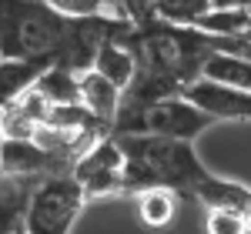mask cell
I'll list each match as a JSON object with an SVG mask.
<instances>
[{"mask_svg": "<svg viewBox=\"0 0 251 234\" xmlns=\"http://www.w3.org/2000/svg\"><path fill=\"white\" fill-rule=\"evenodd\" d=\"M194 27L214 37H251V10L248 7H211Z\"/></svg>", "mask_w": 251, "mask_h": 234, "instance_id": "cell-13", "label": "cell"}, {"mask_svg": "<svg viewBox=\"0 0 251 234\" xmlns=\"http://www.w3.org/2000/svg\"><path fill=\"white\" fill-rule=\"evenodd\" d=\"M204 234H248L241 211L225 208H204Z\"/></svg>", "mask_w": 251, "mask_h": 234, "instance_id": "cell-18", "label": "cell"}, {"mask_svg": "<svg viewBox=\"0 0 251 234\" xmlns=\"http://www.w3.org/2000/svg\"><path fill=\"white\" fill-rule=\"evenodd\" d=\"M241 217H245V228H248V234H251V204L241 211Z\"/></svg>", "mask_w": 251, "mask_h": 234, "instance_id": "cell-20", "label": "cell"}, {"mask_svg": "<svg viewBox=\"0 0 251 234\" xmlns=\"http://www.w3.org/2000/svg\"><path fill=\"white\" fill-rule=\"evenodd\" d=\"M74 181L80 184L84 197H107V194H121L124 191V154L117 147L114 134L97 137L94 144L74 161L71 167Z\"/></svg>", "mask_w": 251, "mask_h": 234, "instance_id": "cell-5", "label": "cell"}, {"mask_svg": "<svg viewBox=\"0 0 251 234\" xmlns=\"http://www.w3.org/2000/svg\"><path fill=\"white\" fill-rule=\"evenodd\" d=\"M191 197H198L204 208H225V211H245L251 204V187L241 184V181H231V177H218L208 174L194 184Z\"/></svg>", "mask_w": 251, "mask_h": 234, "instance_id": "cell-9", "label": "cell"}, {"mask_svg": "<svg viewBox=\"0 0 251 234\" xmlns=\"http://www.w3.org/2000/svg\"><path fill=\"white\" fill-rule=\"evenodd\" d=\"M34 177H17L7 174L0 181V234H14L24 228V211L34 191Z\"/></svg>", "mask_w": 251, "mask_h": 234, "instance_id": "cell-10", "label": "cell"}, {"mask_svg": "<svg viewBox=\"0 0 251 234\" xmlns=\"http://www.w3.org/2000/svg\"><path fill=\"white\" fill-rule=\"evenodd\" d=\"M181 94L194 107H201L214 124L218 120H231V124L251 120V91H241V87H231V84H221L211 77H198Z\"/></svg>", "mask_w": 251, "mask_h": 234, "instance_id": "cell-6", "label": "cell"}, {"mask_svg": "<svg viewBox=\"0 0 251 234\" xmlns=\"http://www.w3.org/2000/svg\"><path fill=\"white\" fill-rule=\"evenodd\" d=\"M87 197L80 191L71 171L40 177L30 191L27 211H24V231L27 234H71L74 221L80 217Z\"/></svg>", "mask_w": 251, "mask_h": 234, "instance_id": "cell-3", "label": "cell"}, {"mask_svg": "<svg viewBox=\"0 0 251 234\" xmlns=\"http://www.w3.org/2000/svg\"><path fill=\"white\" fill-rule=\"evenodd\" d=\"M94 70L104 74L111 84H117L124 91L134 80V70H137L134 50L127 47V40H107V44H100V50H97V57H94Z\"/></svg>", "mask_w": 251, "mask_h": 234, "instance_id": "cell-11", "label": "cell"}, {"mask_svg": "<svg viewBox=\"0 0 251 234\" xmlns=\"http://www.w3.org/2000/svg\"><path fill=\"white\" fill-rule=\"evenodd\" d=\"M44 3L54 7L64 17H97V14H117L121 17L117 0H44Z\"/></svg>", "mask_w": 251, "mask_h": 234, "instance_id": "cell-17", "label": "cell"}, {"mask_svg": "<svg viewBox=\"0 0 251 234\" xmlns=\"http://www.w3.org/2000/svg\"><path fill=\"white\" fill-rule=\"evenodd\" d=\"M124 154V191L137 194L144 187H168L177 197H191L194 184L208 174L194 140H174L157 134H114Z\"/></svg>", "mask_w": 251, "mask_h": 234, "instance_id": "cell-1", "label": "cell"}, {"mask_svg": "<svg viewBox=\"0 0 251 234\" xmlns=\"http://www.w3.org/2000/svg\"><path fill=\"white\" fill-rule=\"evenodd\" d=\"M50 64L47 57H0V107L27 94Z\"/></svg>", "mask_w": 251, "mask_h": 234, "instance_id": "cell-7", "label": "cell"}, {"mask_svg": "<svg viewBox=\"0 0 251 234\" xmlns=\"http://www.w3.org/2000/svg\"><path fill=\"white\" fill-rule=\"evenodd\" d=\"M214 120L201 107H194L184 94H171L161 97L148 107H141L124 131L117 134H157V137H174V140H194L198 134H204Z\"/></svg>", "mask_w": 251, "mask_h": 234, "instance_id": "cell-4", "label": "cell"}, {"mask_svg": "<svg viewBox=\"0 0 251 234\" xmlns=\"http://www.w3.org/2000/svg\"><path fill=\"white\" fill-rule=\"evenodd\" d=\"M117 7H121V17H127L134 27L154 20V0H117Z\"/></svg>", "mask_w": 251, "mask_h": 234, "instance_id": "cell-19", "label": "cell"}, {"mask_svg": "<svg viewBox=\"0 0 251 234\" xmlns=\"http://www.w3.org/2000/svg\"><path fill=\"white\" fill-rule=\"evenodd\" d=\"M0 181H3V131H0Z\"/></svg>", "mask_w": 251, "mask_h": 234, "instance_id": "cell-21", "label": "cell"}, {"mask_svg": "<svg viewBox=\"0 0 251 234\" xmlns=\"http://www.w3.org/2000/svg\"><path fill=\"white\" fill-rule=\"evenodd\" d=\"M211 7H214L211 0H154V17L168 20V23H188V27H194Z\"/></svg>", "mask_w": 251, "mask_h": 234, "instance_id": "cell-16", "label": "cell"}, {"mask_svg": "<svg viewBox=\"0 0 251 234\" xmlns=\"http://www.w3.org/2000/svg\"><path fill=\"white\" fill-rule=\"evenodd\" d=\"M71 17L44 0H0V57H47L57 64Z\"/></svg>", "mask_w": 251, "mask_h": 234, "instance_id": "cell-2", "label": "cell"}, {"mask_svg": "<svg viewBox=\"0 0 251 234\" xmlns=\"http://www.w3.org/2000/svg\"><path fill=\"white\" fill-rule=\"evenodd\" d=\"M14 234H27V231H24V228H20V231H14Z\"/></svg>", "mask_w": 251, "mask_h": 234, "instance_id": "cell-22", "label": "cell"}, {"mask_svg": "<svg viewBox=\"0 0 251 234\" xmlns=\"http://www.w3.org/2000/svg\"><path fill=\"white\" fill-rule=\"evenodd\" d=\"M201 77H211V80H221V84H231V87H241V91H251V57L211 50L208 60H204Z\"/></svg>", "mask_w": 251, "mask_h": 234, "instance_id": "cell-12", "label": "cell"}, {"mask_svg": "<svg viewBox=\"0 0 251 234\" xmlns=\"http://www.w3.org/2000/svg\"><path fill=\"white\" fill-rule=\"evenodd\" d=\"M77 84H80V104H84V107H87L100 124L114 127L117 107H121V87L111 84L104 74H97L94 67H91V70H84V74L77 77Z\"/></svg>", "mask_w": 251, "mask_h": 234, "instance_id": "cell-8", "label": "cell"}, {"mask_svg": "<svg viewBox=\"0 0 251 234\" xmlns=\"http://www.w3.org/2000/svg\"><path fill=\"white\" fill-rule=\"evenodd\" d=\"M77 77L80 74H74V70H67V67H60V64H50V67L40 74V80L34 87L44 94L47 104H77L80 100Z\"/></svg>", "mask_w": 251, "mask_h": 234, "instance_id": "cell-15", "label": "cell"}, {"mask_svg": "<svg viewBox=\"0 0 251 234\" xmlns=\"http://www.w3.org/2000/svg\"><path fill=\"white\" fill-rule=\"evenodd\" d=\"M177 214V194L168 187H144L137 191V217L144 228H168Z\"/></svg>", "mask_w": 251, "mask_h": 234, "instance_id": "cell-14", "label": "cell"}]
</instances>
